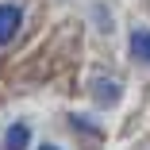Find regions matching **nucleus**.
I'll return each mask as SVG.
<instances>
[{
  "label": "nucleus",
  "instance_id": "nucleus-1",
  "mask_svg": "<svg viewBox=\"0 0 150 150\" xmlns=\"http://www.w3.org/2000/svg\"><path fill=\"white\" fill-rule=\"evenodd\" d=\"M19 19H23V12H19L16 4H0V46H4L8 39H16Z\"/></svg>",
  "mask_w": 150,
  "mask_h": 150
},
{
  "label": "nucleus",
  "instance_id": "nucleus-2",
  "mask_svg": "<svg viewBox=\"0 0 150 150\" xmlns=\"http://www.w3.org/2000/svg\"><path fill=\"white\" fill-rule=\"evenodd\" d=\"M27 142H31V131H27V123H12L8 135H4V150H27Z\"/></svg>",
  "mask_w": 150,
  "mask_h": 150
},
{
  "label": "nucleus",
  "instance_id": "nucleus-3",
  "mask_svg": "<svg viewBox=\"0 0 150 150\" xmlns=\"http://www.w3.org/2000/svg\"><path fill=\"white\" fill-rule=\"evenodd\" d=\"M131 54L139 58V62H150V31H146V27L131 31Z\"/></svg>",
  "mask_w": 150,
  "mask_h": 150
},
{
  "label": "nucleus",
  "instance_id": "nucleus-4",
  "mask_svg": "<svg viewBox=\"0 0 150 150\" xmlns=\"http://www.w3.org/2000/svg\"><path fill=\"white\" fill-rule=\"evenodd\" d=\"M96 96H100V100H104V104H112V100H115V96H119V88H115V85H112V81H96Z\"/></svg>",
  "mask_w": 150,
  "mask_h": 150
},
{
  "label": "nucleus",
  "instance_id": "nucleus-5",
  "mask_svg": "<svg viewBox=\"0 0 150 150\" xmlns=\"http://www.w3.org/2000/svg\"><path fill=\"white\" fill-rule=\"evenodd\" d=\"M42 150H58V146H42Z\"/></svg>",
  "mask_w": 150,
  "mask_h": 150
}]
</instances>
